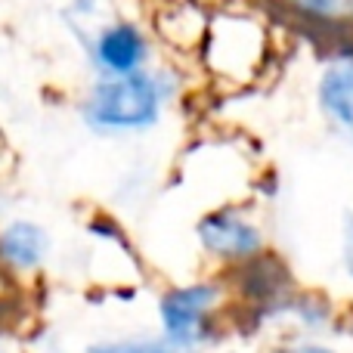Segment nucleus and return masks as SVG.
Wrapping results in <instances>:
<instances>
[{"instance_id":"7ed1b4c3","label":"nucleus","mask_w":353,"mask_h":353,"mask_svg":"<svg viewBox=\"0 0 353 353\" xmlns=\"http://www.w3.org/2000/svg\"><path fill=\"white\" fill-rule=\"evenodd\" d=\"M195 53L211 81L236 90V87L254 84L263 74L273 56V31L261 10L226 3L208 12L205 34Z\"/></svg>"},{"instance_id":"9d476101","label":"nucleus","mask_w":353,"mask_h":353,"mask_svg":"<svg viewBox=\"0 0 353 353\" xmlns=\"http://www.w3.org/2000/svg\"><path fill=\"white\" fill-rule=\"evenodd\" d=\"M81 353H174L155 332H130V335H105L84 344Z\"/></svg>"},{"instance_id":"f8f14e48","label":"nucleus","mask_w":353,"mask_h":353,"mask_svg":"<svg viewBox=\"0 0 353 353\" xmlns=\"http://www.w3.org/2000/svg\"><path fill=\"white\" fill-rule=\"evenodd\" d=\"M267 353H344L332 338H304V335H282L267 347Z\"/></svg>"},{"instance_id":"f257e3e1","label":"nucleus","mask_w":353,"mask_h":353,"mask_svg":"<svg viewBox=\"0 0 353 353\" xmlns=\"http://www.w3.org/2000/svg\"><path fill=\"white\" fill-rule=\"evenodd\" d=\"M186 93V74L174 62L118 78H90L74 99L78 121L103 140L149 137L168 121Z\"/></svg>"},{"instance_id":"9b49d317","label":"nucleus","mask_w":353,"mask_h":353,"mask_svg":"<svg viewBox=\"0 0 353 353\" xmlns=\"http://www.w3.org/2000/svg\"><path fill=\"white\" fill-rule=\"evenodd\" d=\"M115 16L112 10V0H68L65 10H62V22H65L68 34L78 41L84 37L90 28H97L103 19Z\"/></svg>"},{"instance_id":"20e7f679","label":"nucleus","mask_w":353,"mask_h":353,"mask_svg":"<svg viewBox=\"0 0 353 353\" xmlns=\"http://www.w3.org/2000/svg\"><path fill=\"white\" fill-rule=\"evenodd\" d=\"M192 239L211 273H232L270 251L267 223L257 205L245 199L214 201L195 217Z\"/></svg>"},{"instance_id":"f03ea898","label":"nucleus","mask_w":353,"mask_h":353,"mask_svg":"<svg viewBox=\"0 0 353 353\" xmlns=\"http://www.w3.org/2000/svg\"><path fill=\"white\" fill-rule=\"evenodd\" d=\"M232 323V298L223 273L171 282L155 294V335L174 353H211Z\"/></svg>"},{"instance_id":"423d86ee","label":"nucleus","mask_w":353,"mask_h":353,"mask_svg":"<svg viewBox=\"0 0 353 353\" xmlns=\"http://www.w3.org/2000/svg\"><path fill=\"white\" fill-rule=\"evenodd\" d=\"M313 103L325 130L353 149V41L332 43L313 84Z\"/></svg>"},{"instance_id":"6e6552de","label":"nucleus","mask_w":353,"mask_h":353,"mask_svg":"<svg viewBox=\"0 0 353 353\" xmlns=\"http://www.w3.org/2000/svg\"><path fill=\"white\" fill-rule=\"evenodd\" d=\"M341 325L338 301L316 288H294L279 307L267 316L261 329H273L276 338L304 335V338H329Z\"/></svg>"},{"instance_id":"ddd939ff","label":"nucleus","mask_w":353,"mask_h":353,"mask_svg":"<svg viewBox=\"0 0 353 353\" xmlns=\"http://www.w3.org/2000/svg\"><path fill=\"white\" fill-rule=\"evenodd\" d=\"M338 267H341V279L347 282L353 294V211L344 214L341 220V248H338Z\"/></svg>"},{"instance_id":"0eeeda50","label":"nucleus","mask_w":353,"mask_h":353,"mask_svg":"<svg viewBox=\"0 0 353 353\" xmlns=\"http://www.w3.org/2000/svg\"><path fill=\"white\" fill-rule=\"evenodd\" d=\"M56 239L47 223L28 214H12L0 220V276L34 279L53 261Z\"/></svg>"},{"instance_id":"1a4fd4ad","label":"nucleus","mask_w":353,"mask_h":353,"mask_svg":"<svg viewBox=\"0 0 353 353\" xmlns=\"http://www.w3.org/2000/svg\"><path fill=\"white\" fill-rule=\"evenodd\" d=\"M292 22L332 43L353 41V0H276Z\"/></svg>"},{"instance_id":"39448f33","label":"nucleus","mask_w":353,"mask_h":353,"mask_svg":"<svg viewBox=\"0 0 353 353\" xmlns=\"http://www.w3.org/2000/svg\"><path fill=\"white\" fill-rule=\"evenodd\" d=\"M78 47L87 68H90V78L134 74L149 68L152 62H159L152 28L134 16H124V12L103 19L97 28L78 37Z\"/></svg>"}]
</instances>
